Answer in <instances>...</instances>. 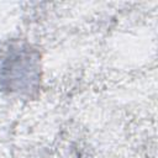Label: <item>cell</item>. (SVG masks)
<instances>
[{
  "instance_id": "6da1fadb",
  "label": "cell",
  "mask_w": 158,
  "mask_h": 158,
  "mask_svg": "<svg viewBox=\"0 0 158 158\" xmlns=\"http://www.w3.org/2000/svg\"><path fill=\"white\" fill-rule=\"evenodd\" d=\"M40 56L28 43L11 41L0 48V90L12 95H33L41 80Z\"/></svg>"
}]
</instances>
